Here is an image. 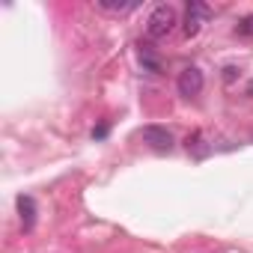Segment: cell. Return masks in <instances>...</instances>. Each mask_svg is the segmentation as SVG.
Returning a JSON list of instances; mask_svg holds the SVG:
<instances>
[{"instance_id": "obj_1", "label": "cell", "mask_w": 253, "mask_h": 253, "mask_svg": "<svg viewBox=\"0 0 253 253\" xmlns=\"http://www.w3.org/2000/svg\"><path fill=\"white\" fill-rule=\"evenodd\" d=\"M176 24H179L176 9L167 6V3H161V6L152 9V15H149V21H146V33H149V39H164V36L173 33Z\"/></svg>"}, {"instance_id": "obj_2", "label": "cell", "mask_w": 253, "mask_h": 253, "mask_svg": "<svg viewBox=\"0 0 253 253\" xmlns=\"http://www.w3.org/2000/svg\"><path fill=\"white\" fill-rule=\"evenodd\" d=\"M140 137H143V143H146L149 149H155V152H170V149L176 146L170 128H164V125H146V128L140 131Z\"/></svg>"}, {"instance_id": "obj_3", "label": "cell", "mask_w": 253, "mask_h": 253, "mask_svg": "<svg viewBox=\"0 0 253 253\" xmlns=\"http://www.w3.org/2000/svg\"><path fill=\"white\" fill-rule=\"evenodd\" d=\"M203 84H206V78H203V72H200L197 66H188V69H182V72H179V81H176V86H179V95H185V98H194V95H200V92H203Z\"/></svg>"}, {"instance_id": "obj_4", "label": "cell", "mask_w": 253, "mask_h": 253, "mask_svg": "<svg viewBox=\"0 0 253 253\" xmlns=\"http://www.w3.org/2000/svg\"><path fill=\"white\" fill-rule=\"evenodd\" d=\"M211 15V9L206 3H200V0H191L188 3V15H185V36H197L203 21Z\"/></svg>"}, {"instance_id": "obj_5", "label": "cell", "mask_w": 253, "mask_h": 253, "mask_svg": "<svg viewBox=\"0 0 253 253\" xmlns=\"http://www.w3.org/2000/svg\"><path fill=\"white\" fill-rule=\"evenodd\" d=\"M18 217H21L24 232H30V229L36 226V200H33V197H27V194L18 197Z\"/></svg>"}, {"instance_id": "obj_6", "label": "cell", "mask_w": 253, "mask_h": 253, "mask_svg": "<svg viewBox=\"0 0 253 253\" xmlns=\"http://www.w3.org/2000/svg\"><path fill=\"white\" fill-rule=\"evenodd\" d=\"M140 63H143V69H146V72H155V75L161 72V60H158V57L152 54V48H149V45H143V42H140Z\"/></svg>"}, {"instance_id": "obj_7", "label": "cell", "mask_w": 253, "mask_h": 253, "mask_svg": "<svg viewBox=\"0 0 253 253\" xmlns=\"http://www.w3.org/2000/svg\"><path fill=\"white\" fill-rule=\"evenodd\" d=\"M98 9H104V12H131V9H137V3H134V0H128V3H110V0H98V3H95Z\"/></svg>"}, {"instance_id": "obj_8", "label": "cell", "mask_w": 253, "mask_h": 253, "mask_svg": "<svg viewBox=\"0 0 253 253\" xmlns=\"http://www.w3.org/2000/svg\"><path fill=\"white\" fill-rule=\"evenodd\" d=\"M238 33H241V36H253V15H247V18L238 24Z\"/></svg>"}, {"instance_id": "obj_9", "label": "cell", "mask_w": 253, "mask_h": 253, "mask_svg": "<svg viewBox=\"0 0 253 253\" xmlns=\"http://www.w3.org/2000/svg\"><path fill=\"white\" fill-rule=\"evenodd\" d=\"M107 134V125H98V128H92V137H104Z\"/></svg>"}]
</instances>
